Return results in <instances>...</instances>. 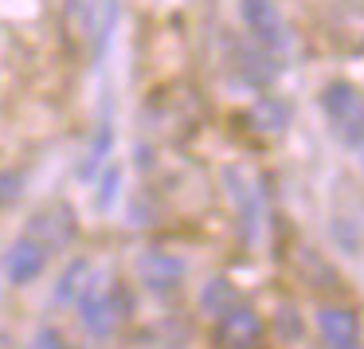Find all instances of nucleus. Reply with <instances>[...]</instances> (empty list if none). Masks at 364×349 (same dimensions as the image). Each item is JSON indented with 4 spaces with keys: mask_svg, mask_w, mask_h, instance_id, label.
<instances>
[{
    "mask_svg": "<svg viewBox=\"0 0 364 349\" xmlns=\"http://www.w3.org/2000/svg\"><path fill=\"white\" fill-rule=\"evenodd\" d=\"M75 231H79L75 212H71L67 204H55V208H43V212H36L32 220H28L24 236L40 239V244L48 247L51 255H55V251H63V247L75 239Z\"/></svg>",
    "mask_w": 364,
    "mask_h": 349,
    "instance_id": "obj_7",
    "label": "nucleus"
},
{
    "mask_svg": "<svg viewBox=\"0 0 364 349\" xmlns=\"http://www.w3.org/2000/svg\"><path fill=\"white\" fill-rule=\"evenodd\" d=\"M79 322L82 330L90 333V338H114L118 333V325L129 318V294L126 286L118 283V278L110 275H90V283L82 286L79 294Z\"/></svg>",
    "mask_w": 364,
    "mask_h": 349,
    "instance_id": "obj_2",
    "label": "nucleus"
},
{
    "mask_svg": "<svg viewBox=\"0 0 364 349\" xmlns=\"http://www.w3.org/2000/svg\"><path fill=\"white\" fill-rule=\"evenodd\" d=\"M223 184H228L231 208L239 216V228H243L247 244H259L262 228H267V192H262L259 173H251L247 165H228L223 169Z\"/></svg>",
    "mask_w": 364,
    "mask_h": 349,
    "instance_id": "obj_3",
    "label": "nucleus"
},
{
    "mask_svg": "<svg viewBox=\"0 0 364 349\" xmlns=\"http://www.w3.org/2000/svg\"><path fill=\"white\" fill-rule=\"evenodd\" d=\"M110 150H114V130L102 122V126L95 130V142H90V150H87V161L79 165V177H87V181H90V177H95L98 169L106 165V157H110Z\"/></svg>",
    "mask_w": 364,
    "mask_h": 349,
    "instance_id": "obj_12",
    "label": "nucleus"
},
{
    "mask_svg": "<svg viewBox=\"0 0 364 349\" xmlns=\"http://www.w3.org/2000/svg\"><path fill=\"white\" fill-rule=\"evenodd\" d=\"M48 259H51V251L40 244V239L20 236L16 244L9 247V255H4V275H9L12 286H28V283H36V278L43 275Z\"/></svg>",
    "mask_w": 364,
    "mask_h": 349,
    "instance_id": "obj_8",
    "label": "nucleus"
},
{
    "mask_svg": "<svg viewBox=\"0 0 364 349\" xmlns=\"http://www.w3.org/2000/svg\"><path fill=\"white\" fill-rule=\"evenodd\" d=\"M32 349H71V345L63 341V333H59V330H51V325H43V330L32 338Z\"/></svg>",
    "mask_w": 364,
    "mask_h": 349,
    "instance_id": "obj_14",
    "label": "nucleus"
},
{
    "mask_svg": "<svg viewBox=\"0 0 364 349\" xmlns=\"http://www.w3.org/2000/svg\"><path fill=\"white\" fill-rule=\"evenodd\" d=\"M90 275H95V267H90V259H75L71 267L59 275V286H55V302H79L82 286L90 283Z\"/></svg>",
    "mask_w": 364,
    "mask_h": 349,
    "instance_id": "obj_11",
    "label": "nucleus"
},
{
    "mask_svg": "<svg viewBox=\"0 0 364 349\" xmlns=\"http://www.w3.org/2000/svg\"><path fill=\"white\" fill-rule=\"evenodd\" d=\"M317 338L325 349H360V318L348 306L317 310Z\"/></svg>",
    "mask_w": 364,
    "mask_h": 349,
    "instance_id": "obj_9",
    "label": "nucleus"
},
{
    "mask_svg": "<svg viewBox=\"0 0 364 349\" xmlns=\"http://www.w3.org/2000/svg\"><path fill=\"white\" fill-rule=\"evenodd\" d=\"M200 306H204L208 314H223L228 306H235V291L228 286V278H215V283H208L204 294H200Z\"/></svg>",
    "mask_w": 364,
    "mask_h": 349,
    "instance_id": "obj_13",
    "label": "nucleus"
},
{
    "mask_svg": "<svg viewBox=\"0 0 364 349\" xmlns=\"http://www.w3.org/2000/svg\"><path fill=\"white\" fill-rule=\"evenodd\" d=\"M239 20H243L247 36L255 40V48L262 56L278 59L294 48V32L286 24L278 0H239Z\"/></svg>",
    "mask_w": 364,
    "mask_h": 349,
    "instance_id": "obj_4",
    "label": "nucleus"
},
{
    "mask_svg": "<svg viewBox=\"0 0 364 349\" xmlns=\"http://www.w3.org/2000/svg\"><path fill=\"white\" fill-rule=\"evenodd\" d=\"M215 345L220 349H259L262 341V318L251 306H228L223 314H215Z\"/></svg>",
    "mask_w": 364,
    "mask_h": 349,
    "instance_id": "obj_6",
    "label": "nucleus"
},
{
    "mask_svg": "<svg viewBox=\"0 0 364 349\" xmlns=\"http://www.w3.org/2000/svg\"><path fill=\"white\" fill-rule=\"evenodd\" d=\"M114 16H118V0H67L63 4V28L75 43L102 48Z\"/></svg>",
    "mask_w": 364,
    "mask_h": 349,
    "instance_id": "obj_5",
    "label": "nucleus"
},
{
    "mask_svg": "<svg viewBox=\"0 0 364 349\" xmlns=\"http://www.w3.org/2000/svg\"><path fill=\"white\" fill-rule=\"evenodd\" d=\"M118 181H122L118 169H106V177H102V192H98V208H110V200L118 197Z\"/></svg>",
    "mask_w": 364,
    "mask_h": 349,
    "instance_id": "obj_15",
    "label": "nucleus"
},
{
    "mask_svg": "<svg viewBox=\"0 0 364 349\" xmlns=\"http://www.w3.org/2000/svg\"><path fill=\"white\" fill-rule=\"evenodd\" d=\"M137 275L149 291H176L184 278V263L168 251H145L137 259Z\"/></svg>",
    "mask_w": 364,
    "mask_h": 349,
    "instance_id": "obj_10",
    "label": "nucleus"
},
{
    "mask_svg": "<svg viewBox=\"0 0 364 349\" xmlns=\"http://www.w3.org/2000/svg\"><path fill=\"white\" fill-rule=\"evenodd\" d=\"M317 106L325 114V126L345 150L356 153V161L364 165V95L360 87H353L348 79H333L321 87Z\"/></svg>",
    "mask_w": 364,
    "mask_h": 349,
    "instance_id": "obj_1",
    "label": "nucleus"
}]
</instances>
